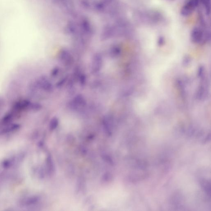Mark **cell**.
<instances>
[{"mask_svg": "<svg viewBox=\"0 0 211 211\" xmlns=\"http://www.w3.org/2000/svg\"><path fill=\"white\" fill-rule=\"evenodd\" d=\"M200 2V0H189L181 8V15L184 16L190 15L198 6Z\"/></svg>", "mask_w": 211, "mask_h": 211, "instance_id": "cell-1", "label": "cell"}, {"mask_svg": "<svg viewBox=\"0 0 211 211\" xmlns=\"http://www.w3.org/2000/svg\"><path fill=\"white\" fill-rule=\"evenodd\" d=\"M31 103L29 100L27 99L19 100L14 104L13 107V110L16 111H20L29 110Z\"/></svg>", "mask_w": 211, "mask_h": 211, "instance_id": "cell-2", "label": "cell"}, {"mask_svg": "<svg viewBox=\"0 0 211 211\" xmlns=\"http://www.w3.org/2000/svg\"><path fill=\"white\" fill-rule=\"evenodd\" d=\"M203 35V31L199 27H195L193 28L191 33V39L195 43L200 42L202 39Z\"/></svg>", "mask_w": 211, "mask_h": 211, "instance_id": "cell-3", "label": "cell"}, {"mask_svg": "<svg viewBox=\"0 0 211 211\" xmlns=\"http://www.w3.org/2000/svg\"><path fill=\"white\" fill-rule=\"evenodd\" d=\"M206 10V13L207 15H209L211 11L210 0H200Z\"/></svg>", "mask_w": 211, "mask_h": 211, "instance_id": "cell-4", "label": "cell"}, {"mask_svg": "<svg viewBox=\"0 0 211 211\" xmlns=\"http://www.w3.org/2000/svg\"><path fill=\"white\" fill-rule=\"evenodd\" d=\"M41 106L39 104L37 103H31L30 105V107H29V109L31 110L37 111L41 109Z\"/></svg>", "mask_w": 211, "mask_h": 211, "instance_id": "cell-5", "label": "cell"}, {"mask_svg": "<svg viewBox=\"0 0 211 211\" xmlns=\"http://www.w3.org/2000/svg\"><path fill=\"white\" fill-rule=\"evenodd\" d=\"M3 104V100H1V99H0V106L2 105V104Z\"/></svg>", "mask_w": 211, "mask_h": 211, "instance_id": "cell-6", "label": "cell"}]
</instances>
